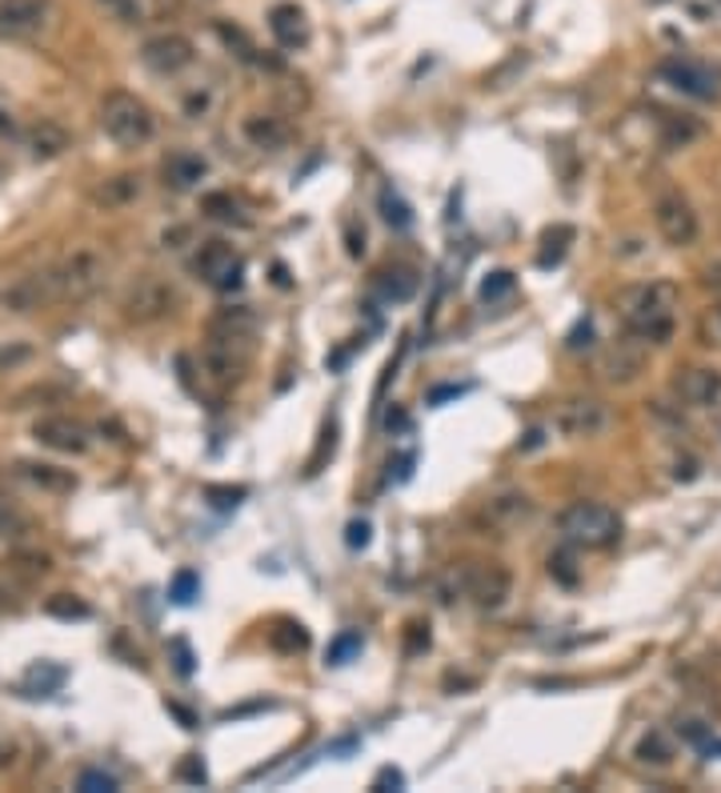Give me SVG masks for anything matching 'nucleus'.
Returning a JSON list of instances; mask_svg holds the SVG:
<instances>
[{
	"mask_svg": "<svg viewBox=\"0 0 721 793\" xmlns=\"http://www.w3.org/2000/svg\"><path fill=\"white\" fill-rule=\"evenodd\" d=\"M678 285L673 281H641L621 289L617 313L626 333H634L646 344H666L678 329Z\"/></svg>",
	"mask_w": 721,
	"mask_h": 793,
	"instance_id": "obj_1",
	"label": "nucleus"
},
{
	"mask_svg": "<svg viewBox=\"0 0 721 793\" xmlns=\"http://www.w3.org/2000/svg\"><path fill=\"white\" fill-rule=\"evenodd\" d=\"M105 272H109V265L101 253H93V249L69 253V257H61L56 265L44 269V277H49V297L61 305H84L89 297L101 292Z\"/></svg>",
	"mask_w": 721,
	"mask_h": 793,
	"instance_id": "obj_2",
	"label": "nucleus"
},
{
	"mask_svg": "<svg viewBox=\"0 0 721 793\" xmlns=\"http://www.w3.org/2000/svg\"><path fill=\"white\" fill-rule=\"evenodd\" d=\"M562 542L574 549H609L621 542V517L606 502H574L557 517Z\"/></svg>",
	"mask_w": 721,
	"mask_h": 793,
	"instance_id": "obj_3",
	"label": "nucleus"
},
{
	"mask_svg": "<svg viewBox=\"0 0 721 793\" xmlns=\"http://www.w3.org/2000/svg\"><path fill=\"white\" fill-rule=\"evenodd\" d=\"M101 128L113 145L121 148H141L157 136V116L153 109L133 93H109L101 101Z\"/></svg>",
	"mask_w": 721,
	"mask_h": 793,
	"instance_id": "obj_4",
	"label": "nucleus"
},
{
	"mask_svg": "<svg viewBox=\"0 0 721 793\" xmlns=\"http://www.w3.org/2000/svg\"><path fill=\"white\" fill-rule=\"evenodd\" d=\"M470 597L477 609H502L513 594V574L502 562H470L453 569V589H445L441 601L453 597Z\"/></svg>",
	"mask_w": 721,
	"mask_h": 793,
	"instance_id": "obj_5",
	"label": "nucleus"
},
{
	"mask_svg": "<svg viewBox=\"0 0 721 793\" xmlns=\"http://www.w3.org/2000/svg\"><path fill=\"white\" fill-rule=\"evenodd\" d=\"M173 309H177V289H173V281L157 277V272L136 277V281L125 289V297H121V313H125V321H133V325L165 321Z\"/></svg>",
	"mask_w": 721,
	"mask_h": 793,
	"instance_id": "obj_6",
	"label": "nucleus"
},
{
	"mask_svg": "<svg viewBox=\"0 0 721 793\" xmlns=\"http://www.w3.org/2000/svg\"><path fill=\"white\" fill-rule=\"evenodd\" d=\"M193 272L217 292H233L245 277V257L233 249L229 240H205L193 257Z\"/></svg>",
	"mask_w": 721,
	"mask_h": 793,
	"instance_id": "obj_7",
	"label": "nucleus"
},
{
	"mask_svg": "<svg viewBox=\"0 0 721 793\" xmlns=\"http://www.w3.org/2000/svg\"><path fill=\"white\" fill-rule=\"evenodd\" d=\"M534 497L522 490H505L497 493V497H490V502L477 509V529L481 533H497V537H505V533H517L522 525L534 522Z\"/></svg>",
	"mask_w": 721,
	"mask_h": 793,
	"instance_id": "obj_8",
	"label": "nucleus"
},
{
	"mask_svg": "<svg viewBox=\"0 0 721 793\" xmlns=\"http://www.w3.org/2000/svg\"><path fill=\"white\" fill-rule=\"evenodd\" d=\"M653 220H658V233L666 237V245H673V249H690L701 233L698 213L681 193H661L653 200Z\"/></svg>",
	"mask_w": 721,
	"mask_h": 793,
	"instance_id": "obj_9",
	"label": "nucleus"
},
{
	"mask_svg": "<svg viewBox=\"0 0 721 793\" xmlns=\"http://www.w3.org/2000/svg\"><path fill=\"white\" fill-rule=\"evenodd\" d=\"M193 61H197V49H193V41L181 37V32H157V37H148V41L141 44V64L157 76L185 73Z\"/></svg>",
	"mask_w": 721,
	"mask_h": 793,
	"instance_id": "obj_10",
	"label": "nucleus"
},
{
	"mask_svg": "<svg viewBox=\"0 0 721 793\" xmlns=\"http://www.w3.org/2000/svg\"><path fill=\"white\" fill-rule=\"evenodd\" d=\"M658 73L686 96H698V101H718L721 96V76L693 56H669V61H661Z\"/></svg>",
	"mask_w": 721,
	"mask_h": 793,
	"instance_id": "obj_11",
	"label": "nucleus"
},
{
	"mask_svg": "<svg viewBox=\"0 0 721 793\" xmlns=\"http://www.w3.org/2000/svg\"><path fill=\"white\" fill-rule=\"evenodd\" d=\"M557 433H565V437H597V433H606L609 425V409L606 401H597V396H569L562 409H557L554 418Z\"/></svg>",
	"mask_w": 721,
	"mask_h": 793,
	"instance_id": "obj_12",
	"label": "nucleus"
},
{
	"mask_svg": "<svg viewBox=\"0 0 721 793\" xmlns=\"http://www.w3.org/2000/svg\"><path fill=\"white\" fill-rule=\"evenodd\" d=\"M249 353H253V341H240V337H220L209 333V344H205V353H200V365L213 381H237L249 365Z\"/></svg>",
	"mask_w": 721,
	"mask_h": 793,
	"instance_id": "obj_13",
	"label": "nucleus"
},
{
	"mask_svg": "<svg viewBox=\"0 0 721 793\" xmlns=\"http://www.w3.org/2000/svg\"><path fill=\"white\" fill-rule=\"evenodd\" d=\"M49 21V0H0V41L37 37Z\"/></svg>",
	"mask_w": 721,
	"mask_h": 793,
	"instance_id": "obj_14",
	"label": "nucleus"
},
{
	"mask_svg": "<svg viewBox=\"0 0 721 793\" xmlns=\"http://www.w3.org/2000/svg\"><path fill=\"white\" fill-rule=\"evenodd\" d=\"M32 437L41 441L44 450H56V453H89V429L73 418H61V413H49V418H37L32 425Z\"/></svg>",
	"mask_w": 721,
	"mask_h": 793,
	"instance_id": "obj_15",
	"label": "nucleus"
},
{
	"mask_svg": "<svg viewBox=\"0 0 721 793\" xmlns=\"http://www.w3.org/2000/svg\"><path fill=\"white\" fill-rule=\"evenodd\" d=\"M641 369H646V341H638L634 333H629L626 341H614L606 353H601V373H606V381H614V385H629Z\"/></svg>",
	"mask_w": 721,
	"mask_h": 793,
	"instance_id": "obj_16",
	"label": "nucleus"
},
{
	"mask_svg": "<svg viewBox=\"0 0 721 793\" xmlns=\"http://www.w3.org/2000/svg\"><path fill=\"white\" fill-rule=\"evenodd\" d=\"M161 177H165L168 188H177V193H188V188H197L200 181L209 177V161L193 153V148H177V153H168L165 165H161Z\"/></svg>",
	"mask_w": 721,
	"mask_h": 793,
	"instance_id": "obj_17",
	"label": "nucleus"
},
{
	"mask_svg": "<svg viewBox=\"0 0 721 793\" xmlns=\"http://www.w3.org/2000/svg\"><path fill=\"white\" fill-rule=\"evenodd\" d=\"M678 396L686 401V405L693 409H713L721 405V373L718 369H686V373L678 377Z\"/></svg>",
	"mask_w": 721,
	"mask_h": 793,
	"instance_id": "obj_18",
	"label": "nucleus"
},
{
	"mask_svg": "<svg viewBox=\"0 0 721 793\" xmlns=\"http://www.w3.org/2000/svg\"><path fill=\"white\" fill-rule=\"evenodd\" d=\"M269 32L281 49H301V44H309V21H305V12L297 9V4H277V9L269 12Z\"/></svg>",
	"mask_w": 721,
	"mask_h": 793,
	"instance_id": "obj_19",
	"label": "nucleus"
},
{
	"mask_svg": "<svg viewBox=\"0 0 721 793\" xmlns=\"http://www.w3.org/2000/svg\"><path fill=\"white\" fill-rule=\"evenodd\" d=\"M41 305H53V297H49V277L41 272H29V277H21V281L12 285L9 292H4V309H12V313H32V309H41Z\"/></svg>",
	"mask_w": 721,
	"mask_h": 793,
	"instance_id": "obj_20",
	"label": "nucleus"
},
{
	"mask_svg": "<svg viewBox=\"0 0 721 793\" xmlns=\"http://www.w3.org/2000/svg\"><path fill=\"white\" fill-rule=\"evenodd\" d=\"M245 141H249L253 148H261V153H277V148H285V141H289V125H285L281 116H265V113H253L245 116Z\"/></svg>",
	"mask_w": 721,
	"mask_h": 793,
	"instance_id": "obj_21",
	"label": "nucleus"
},
{
	"mask_svg": "<svg viewBox=\"0 0 721 793\" xmlns=\"http://www.w3.org/2000/svg\"><path fill=\"white\" fill-rule=\"evenodd\" d=\"M24 145L37 161H53L69 148V133H64L56 121H37V125L24 133Z\"/></svg>",
	"mask_w": 721,
	"mask_h": 793,
	"instance_id": "obj_22",
	"label": "nucleus"
},
{
	"mask_svg": "<svg viewBox=\"0 0 721 793\" xmlns=\"http://www.w3.org/2000/svg\"><path fill=\"white\" fill-rule=\"evenodd\" d=\"M577 240L574 225H549L542 233V249H537V269H557L569 257V245Z\"/></svg>",
	"mask_w": 721,
	"mask_h": 793,
	"instance_id": "obj_23",
	"label": "nucleus"
},
{
	"mask_svg": "<svg viewBox=\"0 0 721 793\" xmlns=\"http://www.w3.org/2000/svg\"><path fill=\"white\" fill-rule=\"evenodd\" d=\"M209 333L253 341V337H257V317H253V309H245V305H233V309H220V313L213 317Z\"/></svg>",
	"mask_w": 721,
	"mask_h": 793,
	"instance_id": "obj_24",
	"label": "nucleus"
},
{
	"mask_svg": "<svg viewBox=\"0 0 721 793\" xmlns=\"http://www.w3.org/2000/svg\"><path fill=\"white\" fill-rule=\"evenodd\" d=\"M658 125H661V145L666 148H686L690 141L701 136V121L686 113H658Z\"/></svg>",
	"mask_w": 721,
	"mask_h": 793,
	"instance_id": "obj_25",
	"label": "nucleus"
},
{
	"mask_svg": "<svg viewBox=\"0 0 721 793\" xmlns=\"http://www.w3.org/2000/svg\"><path fill=\"white\" fill-rule=\"evenodd\" d=\"M136 197H141V177H133V173H121V177L105 181L101 193H96V200H101L105 209H121V205H128V200Z\"/></svg>",
	"mask_w": 721,
	"mask_h": 793,
	"instance_id": "obj_26",
	"label": "nucleus"
},
{
	"mask_svg": "<svg viewBox=\"0 0 721 793\" xmlns=\"http://www.w3.org/2000/svg\"><path fill=\"white\" fill-rule=\"evenodd\" d=\"M21 477H29L32 485H41V490H53V493L76 490V477H73V473L56 470V465H32V461H24V465H21Z\"/></svg>",
	"mask_w": 721,
	"mask_h": 793,
	"instance_id": "obj_27",
	"label": "nucleus"
},
{
	"mask_svg": "<svg viewBox=\"0 0 721 793\" xmlns=\"http://www.w3.org/2000/svg\"><path fill=\"white\" fill-rule=\"evenodd\" d=\"M377 289H381L385 301H409V297L418 292V277H413V269H385L381 281H377Z\"/></svg>",
	"mask_w": 721,
	"mask_h": 793,
	"instance_id": "obj_28",
	"label": "nucleus"
},
{
	"mask_svg": "<svg viewBox=\"0 0 721 793\" xmlns=\"http://www.w3.org/2000/svg\"><path fill=\"white\" fill-rule=\"evenodd\" d=\"M269 641L272 649H281V653H301V649H309V634H305V626H297V621H277Z\"/></svg>",
	"mask_w": 721,
	"mask_h": 793,
	"instance_id": "obj_29",
	"label": "nucleus"
},
{
	"mask_svg": "<svg viewBox=\"0 0 721 793\" xmlns=\"http://www.w3.org/2000/svg\"><path fill=\"white\" fill-rule=\"evenodd\" d=\"M549 577H554V581H562L565 589H574V585L581 581V574H577L574 545H569V549H557V554L549 557Z\"/></svg>",
	"mask_w": 721,
	"mask_h": 793,
	"instance_id": "obj_30",
	"label": "nucleus"
},
{
	"mask_svg": "<svg viewBox=\"0 0 721 793\" xmlns=\"http://www.w3.org/2000/svg\"><path fill=\"white\" fill-rule=\"evenodd\" d=\"M638 758L646 765H669V762H673V750H669V741L661 738L658 730H653V733H646V738L638 741Z\"/></svg>",
	"mask_w": 721,
	"mask_h": 793,
	"instance_id": "obj_31",
	"label": "nucleus"
},
{
	"mask_svg": "<svg viewBox=\"0 0 721 793\" xmlns=\"http://www.w3.org/2000/svg\"><path fill=\"white\" fill-rule=\"evenodd\" d=\"M381 213H385V220L393 225V229H409L413 225V213H409V205L398 197V193H381Z\"/></svg>",
	"mask_w": 721,
	"mask_h": 793,
	"instance_id": "obj_32",
	"label": "nucleus"
},
{
	"mask_svg": "<svg viewBox=\"0 0 721 793\" xmlns=\"http://www.w3.org/2000/svg\"><path fill=\"white\" fill-rule=\"evenodd\" d=\"M44 609H49V614L53 617H64V621H84V617H89V606H84V601H76V597H69V594H56V597H49V601H44Z\"/></svg>",
	"mask_w": 721,
	"mask_h": 793,
	"instance_id": "obj_33",
	"label": "nucleus"
},
{
	"mask_svg": "<svg viewBox=\"0 0 721 793\" xmlns=\"http://www.w3.org/2000/svg\"><path fill=\"white\" fill-rule=\"evenodd\" d=\"M513 272L509 269H497V272H490L485 281H481V301H502L505 292H513Z\"/></svg>",
	"mask_w": 721,
	"mask_h": 793,
	"instance_id": "obj_34",
	"label": "nucleus"
},
{
	"mask_svg": "<svg viewBox=\"0 0 721 793\" xmlns=\"http://www.w3.org/2000/svg\"><path fill=\"white\" fill-rule=\"evenodd\" d=\"M200 209L209 213V217H217V220H240L237 217V200H233L229 193H213V197H205L200 200Z\"/></svg>",
	"mask_w": 721,
	"mask_h": 793,
	"instance_id": "obj_35",
	"label": "nucleus"
},
{
	"mask_svg": "<svg viewBox=\"0 0 721 793\" xmlns=\"http://www.w3.org/2000/svg\"><path fill=\"white\" fill-rule=\"evenodd\" d=\"M29 681H37V686H41V693H37V698H44V693H53V689L64 681V669H56V666H32V669H29V678H24V686H29Z\"/></svg>",
	"mask_w": 721,
	"mask_h": 793,
	"instance_id": "obj_36",
	"label": "nucleus"
},
{
	"mask_svg": "<svg viewBox=\"0 0 721 793\" xmlns=\"http://www.w3.org/2000/svg\"><path fill=\"white\" fill-rule=\"evenodd\" d=\"M76 790L84 793H113L116 790V777L105 770H84L81 777H76Z\"/></svg>",
	"mask_w": 721,
	"mask_h": 793,
	"instance_id": "obj_37",
	"label": "nucleus"
},
{
	"mask_svg": "<svg viewBox=\"0 0 721 793\" xmlns=\"http://www.w3.org/2000/svg\"><path fill=\"white\" fill-rule=\"evenodd\" d=\"M205 497H209L217 509H233V505L245 497V490H240V485H237V490H229V485H209V490H205Z\"/></svg>",
	"mask_w": 721,
	"mask_h": 793,
	"instance_id": "obj_38",
	"label": "nucleus"
},
{
	"mask_svg": "<svg viewBox=\"0 0 721 793\" xmlns=\"http://www.w3.org/2000/svg\"><path fill=\"white\" fill-rule=\"evenodd\" d=\"M193 597H197V577L185 569V574H177V581H173V601H177V606H188Z\"/></svg>",
	"mask_w": 721,
	"mask_h": 793,
	"instance_id": "obj_39",
	"label": "nucleus"
},
{
	"mask_svg": "<svg viewBox=\"0 0 721 793\" xmlns=\"http://www.w3.org/2000/svg\"><path fill=\"white\" fill-rule=\"evenodd\" d=\"M353 649H361V634H346V637H337V641H333V649H329V661H333V666H341V661H346L349 653H353Z\"/></svg>",
	"mask_w": 721,
	"mask_h": 793,
	"instance_id": "obj_40",
	"label": "nucleus"
},
{
	"mask_svg": "<svg viewBox=\"0 0 721 793\" xmlns=\"http://www.w3.org/2000/svg\"><path fill=\"white\" fill-rule=\"evenodd\" d=\"M381 785H393V790H401V785H405V773H401V770H389V765H385V770H381V773L373 777V790H381Z\"/></svg>",
	"mask_w": 721,
	"mask_h": 793,
	"instance_id": "obj_41",
	"label": "nucleus"
},
{
	"mask_svg": "<svg viewBox=\"0 0 721 793\" xmlns=\"http://www.w3.org/2000/svg\"><path fill=\"white\" fill-rule=\"evenodd\" d=\"M177 773H181V777H185V782H197V785L205 782V765H200L197 758H193V762H185V765H181Z\"/></svg>",
	"mask_w": 721,
	"mask_h": 793,
	"instance_id": "obj_42",
	"label": "nucleus"
},
{
	"mask_svg": "<svg viewBox=\"0 0 721 793\" xmlns=\"http://www.w3.org/2000/svg\"><path fill=\"white\" fill-rule=\"evenodd\" d=\"M365 542H369V525H365V522H353V525H349V545L357 549V545H365Z\"/></svg>",
	"mask_w": 721,
	"mask_h": 793,
	"instance_id": "obj_43",
	"label": "nucleus"
},
{
	"mask_svg": "<svg viewBox=\"0 0 721 793\" xmlns=\"http://www.w3.org/2000/svg\"><path fill=\"white\" fill-rule=\"evenodd\" d=\"M346 237H349V257H361V253H365V233L357 237V229H353V225H349Z\"/></svg>",
	"mask_w": 721,
	"mask_h": 793,
	"instance_id": "obj_44",
	"label": "nucleus"
},
{
	"mask_svg": "<svg viewBox=\"0 0 721 793\" xmlns=\"http://www.w3.org/2000/svg\"><path fill=\"white\" fill-rule=\"evenodd\" d=\"M17 522V513H12V505L0 497V533H9V525Z\"/></svg>",
	"mask_w": 721,
	"mask_h": 793,
	"instance_id": "obj_45",
	"label": "nucleus"
},
{
	"mask_svg": "<svg viewBox=\"0 0 721 793\" xmlns=\"http://www.w3.org/2000/svg\"><path fill=\"white\" fill-rule=\"evenodd\" d=\"M177 669H181V673H193V658H188L185 641H177Z\"/></svg>",
	"mask_w": 721,
	"mask_h": 793,
	"instance_id": "obj_46",
	"label": "nucleus"
},
{
	"mask_svg": "<svg viewBox=\"0 0 721 793\" xmlns=\"http://www.w3.org/2000/svg\"><path fill=\"white\" fill-rule=\"evenodd\" d=\"M101 4H109V9L121 12V17H133V0H101Z\"/></svg>",
	"mask_w": 721,
	"mask_h": 793,
	"instance_id": "obj_47",
	"label": "nucleus"
},
{
	"mask_svg": "<svg viewBox=\"0 0 721 793\" xmlns=\"http://www.w3.org/2000/svg\"><path fill=\"white\" fill-rule=\"evenodd\" d=\"M718 317H721V313H718Z\"/></svg>",
	"mask_w": 721,
	"mask_h": 793,
	"instance_id": "obj_48",
	"label": "nucleus"
}]
</instances>
